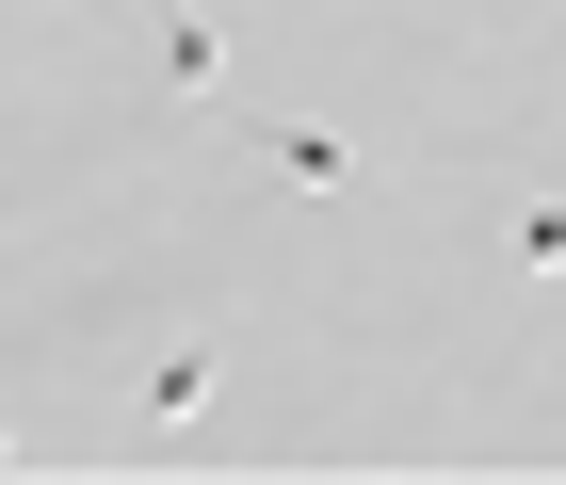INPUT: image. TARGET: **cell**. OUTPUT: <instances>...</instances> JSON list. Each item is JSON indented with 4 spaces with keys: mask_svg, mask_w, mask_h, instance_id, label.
Masks as SVG:
<instances>
[{
    "mask_svg": "<svg viewBox=\"0 0 566 485\" xmlns=\"http://www.w3.org/2000/svg\"><path fill=\"white\" fill-rule=\"evenodd\" d=\"M260 162L292 178V194H340V178H356V146H340V130H260Z\"/></svg>",
    "mask_w": 566,
    "mask_h": 485,
    "instance_id": "3957f363",
    "label": "cell"
},
{
    "mask_svg": "<svg viewBox=\"0 0 566 485\" xmlns=\"http://www.w3.org/2000/svg\"><path fill=\"white\" fill-rule=\"evenodd\" d=\"M163 82H178V97H211V82H227V33L195 17V0H163Z\"/></svg>",
    "mask_w": 566,
    "mask_h": 485,
    "instance_id": "7a4b0ae2",
    "label": "cell"
},
{
    "mask_svg": "<svg viewBox=\"0 0 566 485\" xmlns=\"http://www.w3.org/2000/svg\"><path fill=\"white\" fill-rule=\"evenodd\" d=\"M211 389H227V340H178L163 372H146V421L178 437V421H211Z\"/></svg>",
    "mask_w": 566,
    "mask_h": 485,
    "instance_id": "6da1fadb",
    "label": "cell"
}]
</instances>
